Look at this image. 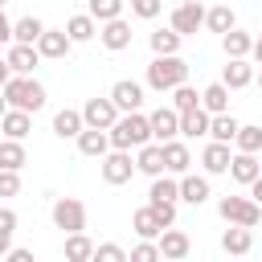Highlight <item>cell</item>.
Returning <instances> with one entry per match:
<instances>
[{
    "mask_svg": "<svg viewBox=\"0 0 262 262\" xmlns=\"http://www.w3.org/2000/svg\"><path fill=\"white\" fill-rule=\"evenodd\" d=\"M106 135H111V147H115V151H131V147H143V143H151V119H147L143 111L119 115V123H115Z\"/></svg>",
    "mask_w": 262,
    "mask_h": 262,
    "instance_id": "1",
    "label": "cell"
},
{
    "mask_svg": "<svg viewBox=\"0 0 262 262\" xmlns=\"http://www.w3.org/2000/svg\"><path fill=\"white\" fill-rule=\"evenodd\" d=\"M188 82V61L180 57V53H172V57H151V66H147V86L156 90V94H172L176 86H184Z\"/></svg>",
    "mask_w": 262,
    "mask_h": 262,
    "instance_id": "2",
    "label": "cell"
},
{
    "mask_svg": "<svg viewBox=\"0 0 262 262\" xmlns=\"http://www.w3.org/2000/svg\"><path fill=\"white\" fill-rule=\"evenodd\" d=\"M4 98H8V106L12 111H41L45 106V86L33 78V74H12L8 82H4Z\"/></svg>",
    "mask_w": 262,
    "mask_h": 262,
    "instance_id": "3",
    "label": "cell"
},
{
    "mask_svg": "<svg viewBox=\"0 0 262 262\" xmlns=\"http://www.w3.org/2000/svg\"><path fill=\"white\" fill-rule=\"evenodd\" d=\"M217 213H221L229 225H246V229H254V225L262 221V205L250 201V196H221V201H217Z\"/></svg>",
    "mask_w": 262,
    "mask_h": 262,
    "instance_id": "4",
    "label": "cell"
},
{
    "mask_svg": "<svg viewBox=\"0 0 262 262\" xmlns=\"http://www.w3.org/2000/svg\"><path fill=\"white\" fill-rule=\"evenodd\" d=\"M53 225L66 233H82L86 229V205L78 196H57L53 201Z\"/></svg>",
    "mask_w": 262,
    "mask_h": 262,
    "instance_id": "5",
    "label": "cell"
},
{
    "mask_svg": "<svg viewBox=\"0 0 262 262\" xmlns=\"http://www.w3.org/2000/svg\"><path fill=\"white\" fill-rule=\"evenodd\" d=\"M98 168H102V180H106V184H115V188H119V184H127V180L139 172V168H135V160H131V151H115V147L98 160Z\"/></svg>",
    "mask_w": 262,
    "mask_h": 262,
    "instance_id": "6",
    "label": "cell"
},
{
    "mask_svg": "<svg viewBox=\"0 0 262 262\" xmlns=\"http://www.w3.org/2000/svg\"><path fill=\"white\" fill-rule=\"evenodd\" d=\"M82 119H86V127L111 131V127L119 123V106L111 102V94H106V98H86V106H82Z\"/></svg>",
    "mask_w": 262,
    "mask_h": 262,
    "instance_id": "7",
    "label": "cell"
},
{
    "mask_svg": "<svg viewBox=\"0 0 262 262\" xmlns=\"http://www.w3.org/2000/svg\"><path fill=\"white\" fill-rule=\"evenodd\" d=\"M201 25H205V8H201L196 0H184V4L172 8V29H176L180 37H192Z\"/></svg>",
    "mask_w": 262,
    "mask_h": 262,
    "instance_id": "8",
    "label": "cell"
},
{
    "mask_svg": "<svg viewBox=\"0 0 262 262\" xmlns=\"http://www.w3.org/2000/svg\"><path fill=\"white\" fill-rule=\"evenodd\" d=\"M111 102L119 106V115H131V111L143 106V86L131 82V78H119V82L111 86Z\"/></svg>",
    "mask_w": 262,
    "mask_h": 262,
    "instance_id": "9",
    "label": "cell"
},
{
    "mask_svg": "<svg viewBox=\"0 0 262 262\" xmlns=\"http://www.w3.org/2000/svg\"><path fill=\"white\" fill-rule=\"evenodd\" d=\"M147 119H151V139H156V143H168V139L180 135V111H176V106H160V111H151Z\"/></svg>",
    "mask_w": 262,
    "mask_h": 262,
    "instance_id": "10",
    "label": "cell"
},
{
    "mask_svg": "<svg viewBox=\"0 0 262 262\" xmlns=\"http://www.w3.org/2000/svg\"><path fill=\"white\" fill-rule=\"evenodd\" d=\"M156 246H160L164 262H180V258H188V250H192L188 233H184V229H172V225H168V229L156 237Z\"/></svg>",
    "mask_w": 262,
    "mask_h": 262,
    "instance_id": "11",
    "label": "cell"
},
{
    "mask_svg": "<svg viewBox=\"0 0 262 262\" xmlns=\"http://www.w3.org/2000/svg\"><path fill=\"white\" fill-rule=\"evenodd\" d=\"M229 160H233L229 143H217V139H209L205 151H201V168H205V176H221V172H229Z\"/></svg>",
    "mask_w": 262,
    "mask_h": 262,
    "instance_id": "12",
    "label": "cell"
},
{
    "mask_svg": "<svg viewBox=\"0 0 262 262\" xmlns=\"http://www.w3.org/2000/svg\"><path fill=\"white\" fill-rule=\"evenodd\" d=\"M135 168L143 172V176H164V143H143V147H135Z\"/></svg>",
    "mask_w": 262,
    "mask_h": 262,
    "instance_id": "13",
    "label": "cell"
},
{
    "mask_svg": "<svg viewBox=\"0 0 262 262\" xmlns=\"http://www.w3.org/2000/svg\"><path fill=\"white\" fill-rule=\"evenodd\" d=\"M188 164H192L188 143L168 139V143H164V172H168V176H184V172H188Z\"/></svg>",
    "mask_w": 262,
    "mask_h": 262,
    "instance_id": "14",
    "label": "cell"
},
{
    "mask_svg": "<svg viewBox=\"0 0 262 262\" xmlns=\"http://www.w3.org/2000/svg\"><path fill=\"white\" fill-rule=\"evenodd\" d=\"M229 176L237 180V184H254L258 176H262V164H258V156H250V151H233V160H229Z\"/></svg>",
    "mask_w": 262,
    "mask_h": 262,
    "instance_id": "15",
    "label": "cell"
},
{
    "mask_svg": "<svg viewBox=\"0 0 262 262\" xmlns=\"http://www.w3.org/2000/svg\"><path fill=\"white\" fill-rule=\"evenodd\" d=\"M98 41L111 49V53H119V49H127L131 45V25L119 16V20H106L102 29H98Z\"/></svg>",
    "mask_w": 262,
    "mask_h": 262,
    "instance_id": "16",
    "label": "cell"
},
{
    "mask_svg": "<svg viewBox=\"0 0 262 262\" xmlns=\"http://www.w3.org/2000/svg\"><path fill=\"white\" fill-rule=\"evenodd\" d=\"M70 37H66V29H45L41 33V41H37V53L41 57H49V61H57V57H66L70 53Z\"/></svg>",
    "mask_w": 262,
    "mask_h": 262,
    "instance_id": "17",
    "label": "cell"
},
{
    "mask_svg": "<svg viewBox=\"0 0 262 262\" xmlns=\"http://www.w3.org/2000/svg\"><path fill=\"white\" fill-rule=\"evenodd\" d=\"M4 61H8L12 74H33L37 61H41V53H37V45H16V41H12V49H8Z\"/></svg>",
    "mask_w": 262,
    "mask_h": 262,
    "instance_id": "18",
    "label": "cell"
},
{
    "mask_svg": "<svg viewBox=\"0 0 262 262\" xmlns=\"http://www.w3.org/2000/svg\"><path fill=\"white\" fill-rule=\"evenodd\" d=\"M221 82H225L229 90H242V86H250V82H254V66H250L246 57H229V61H225V70H221Z\"/></svg>",
    "mask_w": 262,
    "mask_h": 262,
    "instance_id": "19",
    "label": "cell"
},
{
    "mask_svg": "<svg viewBox=\"0 0 262 262\" xmlns=\"http://www.w3.org/2000/svg\"><path fill=\"white\" fill-rule=\"evenodd\" d=\"M0 131H4V139H25L29 131H33V115L29 111H4L0 115Z\"/></svg>",
    "mask_w": 262,
    "mask_h": 262,
    "instance_id": "20",
    "label": "cell"
},
{
    "mask_svg": "<svg viewBox=\"0 0 262 262\" xmlns=\"http://www.w3.org/2000/svg\"><path fill=\"white\" fill-rule=\"evenodd\" d=\"M82 131H86L82 111H70V106H66V111H57V115H53V135H57V139H78Z\"/></svg>",
    "mask_w": 262,
    "mask_h": 262,
    "instance_id": "21",
    "label": "cell"
},
{
    "mask_svg": "<svg viewBox=\"0 0 262 262\" xmlns=\"http://www.w3.org/2000/svg\"><path fill=\"white\" fill-rule=\"evenodd\" d=\"M78 151H82V156H90V160H102V156L111 151V135H106V131H98V127H86V131L78 135Z\"/></svg>",
    "mask_w": 262,
    "mask_h": 262,
    "instance_id": "22",
    "label": "cell"
},
{
    "mask_svg": "<svg viewBox=\"0 0 262 262\" xmlns=\"http://www.w3.org/2000/svg\"><path fill=\"white\" fill-rule=\"evenodd\" d=\"M209 196H213L209 176H192V172H184V176H180V201H188V205H205Z\"/></svg>",
    "mask_w": 262,
    "mask_h": 262,
    "instance_id": "23",
    "label": "cell"
},
{
    "mask_svg": "<svg viewBox=\"0 0 262 262\" xmlns=\"http://www.w3.org/2000/svg\"><path fill=\"white\" fill-rule=\"evenodd\" d=\"M180 201V180L176 176H156L151 180V192H147V205H176Z\"/></svg>",
    "mask_w": 262,
    "mask_h": 262,
    "instance_id": "24",
    "label": "cell"
},
{
    "mask_svg": "<svg viewBox=\"0 0 262 262\" xmlns=\"http://www.w3.org/2000/svg\"><path fill=\"white\" fill-rule=\"evenodd\" d=\"M131 229H135L143 242H156V237L164 233V225H160V217H156V209H151V205H143V209H135V213H131Z\"/></svg>",
    "mask_w": 262,
    "mask_h": 262,
    "instance_id": "25",
    "label": "cell"
},
{
    "mask_svg": "<svg viewBox=\"0 0 262 262\" xmlns=\"http://www.w3.org/2000/svg\"><path fill=\"white\" fill-rule=\"evenodd\" d=\"M41 33H45V20H41V16H20V20H12V41H16V45H37Z\"/></svg>",
    "mask_w": 262,
    "mask_h": 262,
    "instance_id": "26",
    "label": "cell"
},
{
    "mask_svg": "<svg viewBox=\"0 0 262 262\" xmlns=\"http://www.w3.org/2000/svg\"><path fill=\"white\" fill-rule=\"evenodd\" d=\"M94 33H98V20H94L90 12H78V16H70V20H66V37H70L74 45H86Z\"/></svg>",
    "mask_w": 262,
    "mask_h": 262,
    "instance_id": "27",
    "label": "cell"
},
{
    "mask_svg": "<svg viewBox=\"0 0 262 262\" xmlns=\"http://www.w3.org/2000/svg\"><path fill=\"white\" fill-rule=\"evenodd\" d=\"M147 41H151V53H156V57H172V53H180V45H184V37H180L172 25H168V29H156Z\"/></svg>",
    "mask_w": 262,
    "mask_h": 262,
    "instance_id": "28",
    "label": "cell"
},
{
    "mask_svg": "<svg viewBox=\"0 0 262 262\" xmlns=\"http://www.w3.org/2000/svg\"><path fill=\"white\" fill-rule=\"evenodd\" d=\"M201 106H205L209 115H225V111H229V86H225V82H209V86L201 90Z\"/></svg>",
    "mask_w": 262,
    "mask_h": 262,
    "instance_id": "29",
    "label": "cell"
},
{
    "mask_svg": "<svg viewBox=\"0 0 262 262\" xmlns=\"http://www.w3.org/2000/svg\"><path fill=\"white\" fill-rule=\"evenodd\" d=\"M205 29L209 33H229V29H237V16H233V8L229 4H217V8H205Z\"/></svg>",
    "mask_w": 262,
    "mask_h": 262,
    "instance_id": "30",
    "label": "cell"
},
{
    "mask_svg": "<svg viewBox=\"0 0 262 262\" xmlns=\"http://www.w3.org/2000/svg\"><path fill=\"white\" fill-rule=\"evenodd\" d=\"M209 111L205 106H192V111H184L180 115V135H188V139H196V135H209Z\"/></svg>",
    "mask_w": 262,
    "mask_h": 262,
    "instance_id": "31",
    "label": "cell"
},
{
    "mask_svg": "<svg viewBox=\"0 0 262 262\" xmlns=\"http://www.w3.org/2000/svg\"><path fill=\"white\" fill-rule=\"evenodd\" d=\"M237 131H242V123H237L229 111L209 119V139H217V143H233V139H237Z\"/></svg>",
    "mask_w": 262,
    "mask_h": 262,
    "instance_id": "32",
    "label": "cell"
},
{
    "mask_svg": "<svg viewBox=\"0 0 262 262\" xmlns=\"http://www.w3.org/2000/svg\"><path fill=\"white\" fill-rule=\"evenodd\" d=\"M250 246H254V233H250L246 225H229V229L221 233V250H225V254H250Z\"/></svg>",
    "mask_w": 262,
    "mask_h": 262,
    "instance_id": "33",
    "label": "cell"
},
{
    "mask_svg": "<svg viewBox=\"0 0 262 262\" xmlns=\"http://www.w3.org/2000/svg\"><path fill=\"white\" fill-rule=\"evenodd\" d=\"M29 164V151H25V143L20 139H0V168H12V172H20Z\"/></svg>",
    "mask_w": 262,
    "mask_h": 262,
    "instance_id": "34",
    "label": "cell"
},
{
    "mask_svg": "<svg viewBox=\"0 0 262 262\" xmlns=\"http://www.w3.org/2000/svg\"><path fill=\"white\" fill-rule=\"evenodd\" d=\"M221 49H225V57H246V53H254V37L242 29H229L221 37Z\"/></svg>",
    "mask_w": 262,
    "mask_h": 262,
    "instance_id": "35",
    "label": "cell"
},
{
    "mask_svg": "<svg viewBox=\"0 0 262 262\" xmlns=\"http://www.w3.org/2000/svg\"><path fill=\"white\" fill-rule=\"evenodd\" d=\"M94 258V242L86 233H66V262H90Z\"/></svg>",
    "mask_w": 262,
    "mask_h": 262,
    "instance_id": "36",
    "label": "cell"
},
{
    "mask_svg": "<svg viewBox=\"0 0 262 262\" xmlns=\"http://www.w3.org/2000/svg\"><path fill=\"white\" fill-rule=\"evenodd\" d=\"M86 12H90L98 25H106V20H119V16H123V0H90Z\"/></svg>",
    "mask_w": 262,
    "mask_h": 262,
    "instance_id": "37",
    "label": "cell"
},
{
    "mask_svg": "<svg viewBox=\"0 0 262 262\" xmlns=\"http://www.w3.org/2000/svg\"><path fill=\"white\" fill-rule=\"evenodd\" d=\"M237 151H250V156H258L262 151V127H254V123H246L242 131H237Z\"/></svg>",
    "mask_w": 262,
    "mask_h": 262,
    "instance_id": "38",
    "label": "cell"
},
{
    "mask_svg": "<svg viewBox=\"0 0 262 262\" xmlns=\"http://www.w3.org/2000/svg\"><path fill=\"white\" fill-rule=\"evenodd\" d=\"M172 106H176V111L184 115V111H192V106H201V94H196V90H192V86L184 82V86H176V90H172Z\"/></svg>",
    "mask_w": 262,
    "mask_h": 262,
    "instance_id": "39",
    "label": "cell"
},
{
    "mask_svg": "<svg viewBox=\"0 0 262 262\" xmlns=\"http://www.w3.org/2000/svg\"><path fill=\"white\" fill-rule=\"evenodd\" d=\"M90 262H127V250L119 242H102V246H94V258Z\"/></svg>",
    "mask_w": 262,
    "mask_h": 262,
    "instance_id": "40",
    "label": "cell"
},
{
    "mask_svg": "<svg viewBox=\"0 0 262 262\" xmlns=\"http://www.w3.org/2000/svg\"><path fill=\"white\" fill-rule=\"evenodd\" d=\"M160 258H164L160 246H156V242H143V237H139V246L127 254V262H160Z\"/></svg>",
    "mask_w": 262,
    "mask_h": 262,
    "instance_id": "41",
    "label": "cell"
},
{
    "mask_svg": "<svg viewBox=\"0 0 262 262\" xmlns=\"http://www.w3.org/2000/svg\"><path fill=\"white\" fill-rule=\"evenodd\" d=\"M160 8H164V0H131V12H135L139 20H156Z\"/></svg>",
    "mask_w": 262,
    "mask_h": 262,
    "instance_id": "42",
    "label": "cell"
},
{
    "mask_svg": "<svg viewBox=\"0 0 262 262\" xmlns=\"http://www.w3.org/2000/svg\"><path fill=\"white\" fill-rule=\"evenodd\" d=\"M16 192H20V172L0 168V196H16Z\"/></svg>",
    "mask_w": 262,
    "mask_h": 262,
    "instance_id": "43",
    "label": "cell"
},
{
    "mask_svg": "<svg viewBox=\"0 0 262 262\" xmlns=\"http://www.w3.org/2000/svg\"><path fill=\"white\" fill-rule=\"evenodd\" d=\"M151 209H156V217H160V225H164V229L176 221V205H151Z\"/></svg>",
    "mask_w": 262,
    "mask_h": 262,
    "instance_id": "44",
    "label": "cell"
},
{
    "mask_svg": "<svg viewBox=\"0 0 262 262\" xmlns=\"http://www.w3.org/2000/svg\"><path fill=\"white\" fill-rule=\"evenodd\" d=\"M0 233H16V213L0 205Z\"/></svg>",
    "mask_w": 262,
    "mask_h": 262,
    "instance_id": "45",
    "label": "cell"
},
{
    "mask_svg": "<svg viewBox=\"0 0 262 262\" xmlns=\"http://www.w3.org/2000/svg\"><path fill=\"white\" fill-rule=\"evenodd\" d=\"M4 262H37V258H33V250H20V246H12V250L4 254Z\"/></svg>",
    "mask_w": 262,
    "mask_h": 262,
    "instance_id": "46",
    "label": "cell"
},
{
    "mask_svg": "<svg viewBox=\"0 0 262 262\" xmlns=\"http://www.w3.org/2000/svg\"><path fill=\"white\" fill-rule=\"evenodd\" d=\"M4 41H12V20H8L4 8H0V45H4Z\"/></svg>",
    "mask_w": 262,
    "mask_h": 262,
    "instance_id": "47",
    "label": "cell"
},
{
    "mask_svg": "<svg viewBox=\"0 0 262 262\" xmlns=\"http://www.w3.org/2000/svg\"><path fill=\"white\" fill-rule=\"evenodd\" d=\"M250 201H258V205H262V176L250 184Z\"/></svg>",
    "mask_w": 262,
    "mask_h": 262,
    "instance_id": "48",
    "label": "cell"
},
{
    "mask_svg": "<svg viewBox=\"0 0 262 262\" xmlns=\"http://www.w3.org/2000/svg\"><path fill=\"white\" fill-rule=\"evenodd\" d=\"M8 250H12V233H0V258H4Z\"/></svg>",
    "mask_w": 262,
    "mask_h": 262,
    "instance_id": "49",
    "label": "cell"
},
{
    "mask_svg": "<svg viewBox=\"0 0 262 262\" xmlns=\"http://www.w3.org/2000/svg\"><path fill=\"white\" fill-rule=\"evenodd\" d=\"M12 78V70H8V61H0V90H4V82Z\"/></svg>",
    "mask_w": 262,
    "mask_h": 262,
    "instance_id": "50",
    "label": "cell"
},
{
    "mask_svg": "<svg viewBox=\"0 0 262 262\" xmlns=\"http://www.w3.org/2000/svg\"><path fill=\"white\" fill-rule=\"evenodd\" d=\"M254 61L262 66V37H254Z\"/></svg>",
    "mask_w": 262,
    "mask_h": 262,
    "instance_id": "51",
    "label": "cell"
},
{
    "mask_svg": "<svg viewBox=\"0 0 262 262\" xmlns=\"http://www.w3.org/2000/svg\"><path fill=\"white\" fill-rule=\"evenodd\" d=\"M4 111H8V98H4V90H0V115H4Z\"/></svg>",
    "mask_w": 262,
    "mask_h": 262,
    "instance_id": "52",
    "label": "cell"
},
{
    "mask_svg": "<svg viewBox=\"0 0 262 262\" xmlns=\"http://www.w3.org/2000/svg\"><path fill=\"white\" fill-rule=\"evenodd\" d=\"M4 4H8V0H0V8H4Z\"/></svg>",
    "mask_w": 262,
    "mask_h": 262,
    "instance_id": "53",
    "label": "cell"
},
{
    "mask_svg": "<svg viewBox=\"0 0 262 262\" xmlns=\"http://www.w3.org/2000/svg\"><path fill=\"white\" fill-rule=\"evenodd\" d=\"M258 86H262V78H258Z\"/></svg>",
    "mask_w": 262,
    "mask_h": 262,
    "instance_id": "54",
    "label": "cell"
},
{
    "mask_svg": "<svg viewBox=\"0 0 262 262\" xmlns=\"http://www.w3.org/2000/svg\"><path fill=\"white\" fill-rule=\"evenodd\" d=\"M258 33H262V29H258Z\"/></svg>",
    "mask_w": 262,
    "mask_h": 262,
    "instance_id": "55",
    "label": "cell"
}]
</instances>
